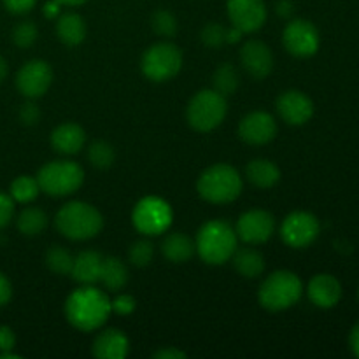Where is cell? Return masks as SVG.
I'll list each match as a JSON object with an SVG mask.
<instances>
[{"mask_svg":"<svg viewBox=\"0 0 359 359\" xmlns=\"http://www.w3.org/2000/svg\"><path fill=\"white\" fill-rule=\"evenodd\" d=\"M60 4H65V6H79V4L86 2V0H56Z\"/></svg>","mask_w":359,"mask_h":359,"instance_id":"cell-48","label":"cell"},{"mask_svg":"<svg viewBox=\"0 0 359 359\" xmlns=\"http://www.w3.org/2000/svg\"><path fill=\"white\" fill-rule=\"evenodd\" d=\"M56 228L63 237L70 241H88L100 233L104 217L86 202H70L56 214Z\"/></svg>","mask_w":359,"mask_h":359,"instance_id":"cell-3","label":"cell"},{"mask_svg":"<svg viewBox=\"0 0 359 359\" xmlns=\"http://www.w3.org/2000/svg\"><path fill=\"white\" fill-rule=\"evenodd\" d=\"M277 112L287 125H305L314 116V104L311 98L298 90H287L280 93L276 102Z\"/></svg>","mask_w":359,"mask_h":359,"instance_id":"cell-16","label":"cell"},{"mask_svg":"<svg viewBox=\"0 0 359 359\" xmlns=\"http://www.w3.org/2000/svg\"><path fill=\"white\" fill-rule=\"evenodd\" d=\"M226 97L216 90H202L189 100L186 118L196 132H212L226 118Z\"/></svg>","mask_w":359,"mask_h":359,"instance_id":"cell-7","label":"cell"},{"mask_svg":"<svg viewBox=\"0 0 359 359\" xmlns=\"http://www.w3.org/2000/svg\"><path fill=\"white\" fill-rule=\"evenodd\" d=\"M11 297H13V286H11V280L0 272V307L9 304Z\"/></svg>","mask_w":359,"mask_h":359,"instance_id":"cell-41","label":"cell"},{"mask_svg":"<svg viewBox=\"0 0 359 359\" xmlns=\"http://www.w3.org/2000/svg\"><path fill=\"white\" fill-rule=\"evenodd\" d=\"M248 179L256 186V188L269 189L276 186L280 179V170L273 161L265 160V158H258L252 160L245 168Z\"/></svg>","mask_w":359,"mask_h":359,"instance_id":"cell-24","label":"cell"},{"mask_svg":"<svg viewBox=\"0 0 359 359\" xmlns=\"http://www.w3.org/2000/svg\"><path fill=\"white\" fill-rule=\"evenodd\" d=\"M226 7L231 27L242 34H251L265 25L266 6L263 0H228Z\"/></svg>","mask_w":359,"mask_h":359,"instance_id":"cell-13","label":"cell"},{"mask_svg":"<svg viewBox=\"0 0 359 359\" xmlns=\"http://www.w3.org/2000/svg\"><path fill=\"white\" fill-rule=\"evenodd\" d=\"M104 256L97 251H83L74 258L72 272L70 276L77 280V283L90 286V284L98 283L100 279V269Z\"/></svg>","mask_w":359,"mask_h":359,"instance_id":"cell-21","label":"cell"},{"mask_svg":"<svg viewBox=\"0 0 359 359\" xmlns=\"http://www.w3.org/2000/svg\"><path fill=\"white\" fill-rule=\"evenodd\" d=\"M56 35L67 46H77L86 37V23L76 13L63 14L56 23Z\"/></svg>","mask_w":359,"mask_h":359,"instance_id":"cell-25","label":"cell"},{"mask_svg":"<svg viewBox=\"0 0 359 359\" xmlns=\"http://www.w3.org/2000/svg\"><path fill=\"white\" fill-rule=\"evenodd\" d=\"M349 346L351 351L354 353V356L359 358V323L351 330V335H349Z\"/></svg>","mask_w":359,"mask_h":359,"instance_id":"cell-43","label":"cell"},{"mask_svg":"<svg viewBox=\"0 0 359 359\" xmlns=\"http://www.w3.org/2000/svg\"><path fill=\"white\" fill-rule=\"evenodd\" d=\"M241 62L245 72L255 79H265L273 69V55L262 41H249L241 49Z\"/></svg>","mask_w":359,"mask_h":359,"instance_id":"cell-17","label":"cell"},{"mask_svg":"<svg viewBox=\"0 0 359 359\" xmlns=\"http://www.w3.org/2000/svg\"><path fill=\"white\" fill-rule=\"evenodd\" d=\"M13 41L20 48H30L37 41V27L32 21H23L14 28Z\"/></svg>","mask_w":359,"mask_h":359,"instance_id":"cell-35","label":"cell"},{"mask_svg":"<svg viewBox=\"0 0 359 359\" xmlns=\"http://www.w3.org/2000/svg\"><path fill=\"white\" fill-rule=\"evenodd\" d=\"M84 181L81 165L70 160L49 161L39 170L37 182L41 191L49 196H67L76 193Z\"/></svg>","mask_w":359,"mask_h":359,"instance_id":"cell-6","label":"cell"},{"mask_svg":"<svg viewBox=\"0 0 359 359\" xmlns=\"http://www.w3.org/2000/svg\"><path fill=\"white\" fill-rule=\"evenodd\" d=\"M84 142H86V133L76 123H63L56 126L51 133L53 147L62 154L79 153Z\"/></svg>","mask_w":359,"mask_h":359,"instance_id":"cell-20","label":"cell"},{"mask_svg":"<svg viewBox=\"0 0 359 359\" xmlns=\"http://www.w3.org/2000/svg\"><path fill=\"white\" fill-rule=\"evenodd\" d=\"M100 280L109 291H119L126 286L128 283V269L125 263L116 256H109L104 258L100 269Z\"/></svg>","mask_w":359,"mask_h":359,"instance_id":"cell-26","label":"cell"},{"mask_svg":"<svg viewBox=\"0 0 359 359\" xmlns=\"http://www.w3.org/2000/svg\"><path fill=\"white\" fill-rule=\"evenodd\" d=\"M304 294V284L297 273L290 270L273 272L263 280L258 291V300L266 311L279 312L293 307Z\"/></svg>","mask_w":359,"mask_h":359,"instance_id":"cell-5","label":"cell"},{"mask_svg":"<svg viewBox=\"0 0 359 359\" xmlns=\"http://www.w3.org/2000/svg\"><path fill=\"white\" fill-rule=\"evenodd\" d=\"M170 205L160 196H146L135 205L132 212L133 226L144 235H160L172 224Z\"/></svg>","mask_w":359,"mask_h":359,"instance_id":"cell-9","label":"cell"},{"mask_svg":"<svg viewBox=\"0 0 359 359\" xmlns=\"http://www.w3.org/2000/svg\"><path fill=\"white\" fill-rule=\"evenodd\" d=\"M6 76H7V63H6V60L0 56V83L6 79Z\"/></svg>","mask_w":359,"mask_h":359,"instance_id":"cell-47","label":"cell"},{"mask_svg":"<svg viewBox=\"0 0 359 359\" xmlns=\"http://www.w3.org/2000/svg\"><path fill=\"white\" fill-rule=\"evenodd\" d=\"M135 307H137L135 298L130 297V294H119V297H116L114 300L111 302V311L119 316L132 314V312L135 311Z\"/></svg>","mask_w":359,"mask_h":359,"instance_id":"cell-36","label":"cell"},{"mask_svg":"<svg viewBox=\"0 0 359 359\" xmlns=\"http://www.w3.org/2000/svg\"><path fill=\"white\" fill-rule=\"evenodd\" d=\"M156 359H184L186 354L182 351L174 349V347H167V349H161L158 353H154Z\"/></svg>","mask_w":359,"mask_h":359,"instance_id":"cell-42","label":"cell"},{"mask_svg":"<svg viewBox=\"0 0 359 359\" xmlns=\"http://www.w3.org/2000/svg\"><path fill=\"white\" fill-rule=\"evenodd\" d=\"M196 252L209 265H223L237 249V231L226 221L214 219L203 224L196 233Z\"/></svg>","mask_w":359,"mask_h":359,"instance_id":"cell-2","label":"cell"},{"mask_svg":"<svg viewBox=\"0 0 359 359\" xmlns=\"http://www.w3.org/2000/svg\"><path fill=\"white\" fill-rule=\"evenodd\" d=\"M182 67V51L172 42H158L146 49L140 60V69L147 79L163 83L179 74Z\"/></svg>","mask_w":359,"mask_h":359,"instance_id":"cell-8","label":"cell"},{"mask_svg":"<svg viewBox=\"0 0 359 359\" xmlns=\"http://www.w3.org/2000/svg\"><path fill=\"white\" fill-rule=\"evenodd\" d=\"M154 248L149 241H137L130 245L128 258L132 265L135 266H147L153 259Z\"/></svg>","mask_w":359,"mask_h":359,"instance_id":"cell-33","label":"cell"},{"mask_svg":"<svg viewBox=\"0 0 359 359\" xmlns=\"http://www.w3.org/2000/svg\"><path fill=\"white\" fill-rule=\"evenodd\" d=\"M242 177L231 165L216 163L202 172L196 182L198 195L210 203H230L242 193Z\"/></svg>","mask_w":359,"mask_h":359,"instance_id":"cell-4","label":"cell"},{"mask_svg":"<svg viewBox=\"0 0 359 359\" xmlns=\"http://www.w3.org/2000/svg\"><path fill=\"white\" fill-rule=\"evenodd\" d=\"M48 216H46L44 210L37 209V207H27L25 210H21L20 216H18V230L21 231L27 237H37L42 231L48 228Z\"/></svg>","mask_w":359,"mask_h":359,"instance_id":"cell-27","label":"cell"},{"mask_svg":"<svg viewBox=\"0 0 359 359\" xmlns=\"http://www.w3.org/2000/svg\"><path fill=\"white\" fill-rule=\"evenodd\" d=\"M284 48L287 53L298 58H309V56L316 55L319 49V32L311 21L307 20H293L283 34Z\"/></svg>","mask_w":359,"mask_h":359,"instance_id":"cell-11","label":"cell"},{"mask_svg":"<svg viewBox=\"0 0 359 359\" xmlns=\"http://www.w3.org/2000/svg\"><path fill=\"white\" fill-rule=\"evenodd\" d=\"M231 262H233L235 270L245 279H256L265 270V258H263L262 252L252 248L235 249Z\"/></svg>","mask_w":359,"mask_h":359,"instance_id":"cell-22","label":"cell"},{"mask_svg":"<svg viewBox=\"0 0 359 359\" xmlns=\"http://www.w3.org/2000/svg\"><path fill=\"white\" fill-rule=\"evenodd\" d=\"M6 9L13 14H25L34 9L37 0H2Z\"/></svg>","mask_w":359,"mask_h":359,"instance_id":"cell-38","label":"cell"},{"mask_svg":"<svg viewBox=\"0 0 359 359\" xmlns=\"http://www.w3.org/2000/svg\"><path fill=\"white\" fill-rule=\"evenodd\" d=\"M128 351L130 344L125 333L116 328H109L98 333L91 353L100 359H123L128 356Z\"/></svg>","mask_w":359,"mask_h":359,"instance_id":"cell-19","label":"cell"},{"mask_svg":"<svg viewBox=\"0 0 359 359\" xmlns=\"http://www.w3.org/2000/svg\"><path fill=\"white\" fill-rule=\"evenodd\" d=\"M39 191H41V186H39L37 177H32V175H20L13 181L11 184V193L14 202L20 203H28L32 200L37 198Z\"/></svg>","mask_w":359,"mask_h":359,"instance_id":"cell-29","label":"cell"},{"mask_svg":"<svg viewBox=\"0 0 359 359\" xmlns=\"http://www.w3.org/2000/svg\"><path fill=\"white\" fill-rule=\"evenodd\" d=\"M241 37H242V32L238 30V28L231 27L230 30L226 32V42H230V44H233V42H238V41H241Z\"/></svg>","mask_w":359,"mask_h":359,"instance_id":"cell-46","label":"cell"},{"mask_svg":"<svg viewBox=\"0 0 359 359\" xmlns=\"http://www.w3.org/2000/svg\"><path fill=\"white\" fill-rule=\"evenodd\" d=\"M307 294L312 304L319 309H332L342 298V286L330 273H318L311 279Z\"/></svg>","mask_w":359,"mask_h":359,"instance_id":"cell-18","label":"cell"},{"mask_svg":"<svg viewBox=\"0 0 359 359\" xmlns=\"http://www.w3.org/2000/svg\"><path fill=\"white\" fill-rule=\"evenodd\" d=\"M226 32L228 28H224L219 23H209L203 27L202 30V42L209 48H219V46L226 44Z\"/></svg>","mask_w":359,"mask_h":359,"instance_id":"cell-34","label":"cell"},{"mask_svg":"<svg viewBox=\"0 0 359 359\" xmlns=\"http://www.w3.org/2000/svg\"><path fill=\"white\" fill-rule=\"evenodd\" d=\"M319 230L321 226L314 214L305 212V210H294V212L287 214L286 219L283 221L280 237L290 248L302 249L311 245L318 238Z\"/></svg>","mask_w":359,"mask_h":359,"instance_id":"cell-10","label":"cell"},{"mask_svg":"<svg viewBox=\"0 0 359 359\" xmlns=\"http://www.w3.org/2000/svg\"><path fill=\"white\" fill-rule=\"evenodd\" d=\"M72 255L62 245H51L46 252V265L51 272L58 273V276H69L72 272Z\"/></svg>","mask_w":359,"mask_h":359,"instance_id":"cell-30","label":"cell"},{"mask_svg":"<svg viewBox=\"0 0 359 359\" xmlns=\"http://www.w3.org/2000/svg\"><path fill=\"white\" fill-rule=\"evenodd\" d=\"M212 83H214V90L217 93H221L223 97H228V95L235 93L241 84V77H238L237 69H235L231 63H223L216 69L212 76Z\"/></svg>","mask_w":359,"mask_h":359,"instance_id":"cell-28","label":"cell"},{"mask_svg":"<svg viewBox=\"0 0 359 359\" xmlns=\"http://www.w3.org/2000/svg\"><path fill=\"white\" fill-rule=\"evenodd\" d=\"M111 312L107 294L91 286L79 287L65 302L67 319L81 332H95L102 328Z\"/></svg>","mask_w":359,"mask_h":359,"instance_id":"cell-1","label":"cell"},{"mask_svg":"<svg viewBox=\"0 0 359 359\" xmlns=\"http://www.w3.org/2000/svg\"><path fill=\"white\" fill-rule=\"evenodd\" d=\"M277 13H279L280 16L287 18L291 13H293V6H291V2H287V0H283V2L277 6Z\"/></svg>","mask_w":359,"mask_h":359,"instance_id":"cell-44","label":"cell"},{"mask_svg":"<svg viewBox=\"0 0 359 359\" xmlns=\"http://www.w3.org/2000/svg\"><path fill=\"white\" fill-rule=\"evenodd\" d=\"M196 248L195 242L184 233H170L161 242V252L170 263H186L193 255Z\"/></svg>","mask_w":359,"mask_h":359,"instance_id":"cell-23","label":"cell"},{"mask_svg":"<svg viewBox=\"0 0 359 359\" xmlns=\"http://www.w3.org/2000/svg\"><path fill=\"white\" fill-rule=\"evenodd\" d=\"M14 216V200L7 193L0 191V228H6Z\"/></svg>","mask_w":359,"mask_h":359,"instance_id":"cell-37","label":"cell"},{"mask_svg":"<svg viewBox=\"0 0 359 359\" xmlns=\"http://www.w3.org/2000/svg\"><path fill=\"white\" fill-rule=\"evenodd\" d=\"M238 135L251 146L269 144L277 135V123L272 114L265 111H255L244 116L238 125Z\"/></svg>","mask_w":359,"mask_h":359,"instance_id":"cell-15","label":"cell"},{"mask_svg":"<svg viewBox=\"0 0 359 359\" xmlns=\"http://www.w3.org/2000/svg\"><path fill=\"white\" fill-rule=\"evenodd\" d=\"M53 83V70L44 60H30L16 74V86L21 95L39 98L49 90Z\"/></svg>","mask_w":359,"mask_h":359,"instance_id":"cell-12","label":"cell"},{"mask_svg":"<svg viewBox=\"0 0 359 359\" xmlns=\"http://www.w3.org/2000/svg\"><path fill=\"white\" fill-rule=\"evenodd\" d=\"M358 298H359V290H358Z\"/></svg>","mask_w":359,"mask_h":359,"instance_id":"cell-49","label":"cell"},{"mask_svg":"<svg viewBox=\"0 0 359 359\" xmlns=\"http://www.w3.org/2000/svg\"><path fill=\"white\" fill-rule=\"evenodd\" d=\"M16 346V335L9 326H0V353L13 351Z\"/></svg>","mask_w":359,"mask_h":359,"instance_id":"cell-40","label":"cell"},{"mask_svg":"<svg viewBox=\"0 0 359 359\" xmlns=\"http://www.w3.org/2000/svg\"><path fill=\"white\" fill-rule=\"evenodd\" d=\"M151 25H153V30L161 37H172L177 32V20H175L174 14L165 9L154 13Z\"/></svg>","mask_w":359,"mask_h":359,"instance_id":"cell-32","label":"cell"},{"mask_svg":"<svg viewBox=\"0 0 359 359\" xmlns=\"http://www.w3.org/2000/svg\"><path fill=\"white\" fill-rule=\"evenodd\" d=\"M58 11H60V2H48L44 6V14L48 18H53V16H56V14H58Z\"/></svg>","mask_w":359,"mask_h":359,"instance_id":"cell-45","label":"cell"},{"mask_svg":"<svg viewBox=\"0 0 359 359\" xmlns=\"http://www.w3.org/2000/svg\"><path fill=\"white\" fill-rule=\"evenodd\" d=\"M235 231H237V237H241L248 244H263L276 231V219L266 210H248L238 217Z\"/></svg>","mask_w":359,"mask_h":359,"instance_id":"cell-14","label":"cell"},{"mask_svg":"<svg viewBox=\"0 0 359 359\" xmlns=\"http://www.w3.org/2000/svg\"><path fill=\"white\" fill-rule=\"evenodd\" d=\"M41 118V112H39L37 105L34 104H25L21 105L20 109V119L25 123V125H35Z\"/></svg>","mask_w":359,"mask_h":359,"instance_id":"cell-39","label":"cell"},{"mask_svg":"<svg viewBox=\"0 0 359 359\" xmlns=\"http://www.w3.org/2000/svg\"><path fill=\"white\" fill-rule=\"evenodd\" d=\"M88 160H90V163L97 168L112 167V163H114L116 160L114 147L109 142H105V140H97V142L91 144L90 149H88Z\"/></svg>","mask_w":359,"mask_h":359,"instance_id":"cell-31","label":"cell"}]
</instances>
